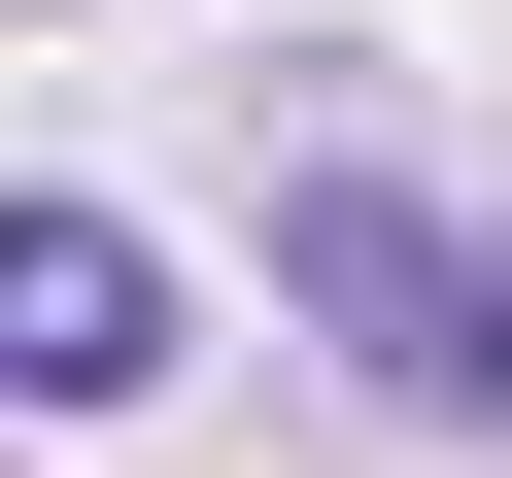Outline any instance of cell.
Returning <instances> with one entry per match:
<instances>
[{
  "instance_id": "6da1fadb",
  "label": "cell",
  "mask_w": 512,
  "mask_h": 478,
  "mask_svg": "<svg viewBox=\"0 0 512 478\" xmlns=\"http://www.w3.org/2000/svg\"><path fill=\"white\" fill-rule=\"evenodd\" d=\"M274 274H308V308H342L410 410H512V239H478V205H410V171H308V205H274Z\"/></svg>"
},
{
  "instance_id": "7a4b0ae2",
  "label": "cell",
  "mask_w": 512,
  "mask_h": 478,
  "mask_svg": "<svg viewBox=\"0 0 512 478\" xmlns=\"http://www.w3.org/2000/svg\"><path fill=\"white\" fill-rule=\"evenodd\" d=\"M171 376V239L137 205H0V410H137Z\"/></svg>"
}]
</instances>
